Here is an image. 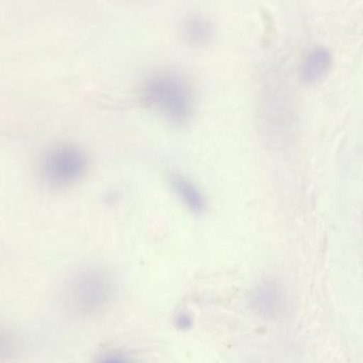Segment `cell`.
I'll use <instances>...</instances> for the list:
<instances>
[{
    "label": "cell",
    "instance_id": "1",
    "mask_svg": "<svg viewBox=\"0 0 363 363\" xmlns=\"http://www.w3.org/2000/svg\"><path fill=\"white\" fill-rule=\"evenodd\" d=\"M140 97L149 112L176 129L187 127L196 115L194 86L187 77L174 69L149 74L140 84Z\"/></svg>",
    "mask_w": 363,
    "mask_h": 363
},
{
    "label": "cell",
    "instance_id": "2",
    "mask_svg": "<svg viewBox=\"0 0 363 363\" xmlns=\"http://www.w3.org/2000/svg\"><path fill=\"white\" fill-rule=\"evenodd\" d=\"M91 168L89 153L80 145L61 143L43 155L40 174L51 189L65 190L84 180Z\"/></svg>",
    "mask_w": 363,
    "mask_h": 363
},
{
    "label": "cell",
    "instance_id": "3",
    "mask_svg": "<svg viewBox=\"0 0 363 363\" xmlns=\"http://www.w3.org/2000/svg\"><path fill=\"white\" fill-rule=\"evenodd\" d=\"M117 292V281L110 269L89 264L79 269L69 281L68 296L81 313H94L110 304Z\"/></svg>",
    "mask_w": 363,
    "mask_h": 363
},
{
    "label": "cell",
    "instance_id": "4",
    "mask_svg": "<svg viewBox=\"0 0 363 363\" xmlns=\"http://www.w3.org/2000/svg\"><path fill=\"white\" fill-rule=\"evenodd\" d=\"M332 51L325 46H315L305 55L301 62L298 77L305 86H317L321 84L333 67Z\"/></svg>",
    "mask_w": 363,
    "mask_h": 363
},
{
    "label": "cell",
    "instance_id": "5",
    "mask_svg": "<svg viewBox=\"0 0 363 363\" xmlns=\"http://www.w3.org/2000/svg\"><path fill=\"white\" fill-rule=\"evenodd\" d=\"M168 184L181 204L194 215L201 216L206 213L208 203L203 190L189 177L179 172L168 174Z\"/></svg>",
    "mask_w": 363,
    "mask_h": 363
},
{
    "label": "cell",
    "instance_id": "6",
    "mask_svg": "<svg viewBox=\"0 0 363 363\" xmlns=\"http://www.w3.org/2000/svg\"><path fill=\"white\" fill-rule=\"evenodd\" d=\"M252 304L260 315L275 318L281 315L286 306V294L279 281L264 279L252 292Z\"/></svg>",
    "mask_w": 363,
    "mask_h": 363
},
{
    "label": "cell",
    "instance_id": "7",
    "mask_svg": "<svg viewBox=\"0 0 363 363\" xmlns=\"http://www.w3.org/2000/svg\"><path fill=\"white\" fill-rule=\"evenodd\" d=\"M182 40L194 49L208 46L216 36V26L211 17L203 13H190L180 25Z\"/></svg>",
    "mask_w": 363,
    "mask_h": 363
},
{
    "label": "cell",
    "instance_id": "8",
    "mask_svg": "<svg viewBox=\"0 0 363 363\" xmlns=\"http://www.w3.org/2000/svg\"><path fill=\"white\" fill-rule=\"evenodd\" d=\"M192 319L190 317L189 313H185V311H181L177 315L176 317V325L178 326L180 330H186L191 326Z\"/></svg>",
    "mask_w": 363,
    "mask_h": 363
},
{
    "label": "cell",
    "instance_id": "9",
    "mask_svg": "<svg viewBox=\"0 0 363 363\" xmlns=\"http://www.w3.org/2000/svg\"><path fill=\"white\" fill-rule=\"evenodd\" d=\"M97 363H132V362L121 354H112V355L104 356Z\"/></svg>",
    "mask_w": 363,
    "mask_h": 363
},
{
    "label": "cell",
    "instance_id": "10",
    "mask_svg": "<svg viewBox=\"0 0 363 363\" xmlns=\"http://www.w3.org/2000/svg\"><path fill=\"white\" fill-rule=\"evenodd\" d=\"M11 349L10 339L6 337L4 332L0 330V357L8 355Z\"/></svg>",
    "mask_w": 363,
    "mask_h": 363
}]
</instances>
